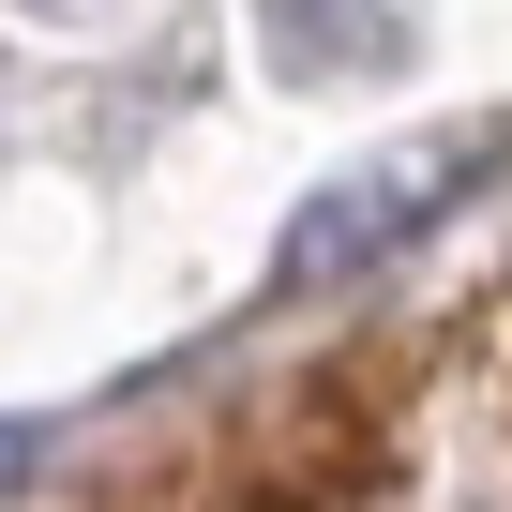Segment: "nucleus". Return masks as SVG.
<instances>
[{
	"mask_svg": "<svg viewBox=\"0 0 512 512\" xmlns=\"http://www.w3.org/2000/svg\"><path fill=\"white\" fill-rule=\"evenodd\" d=\"M482 151H497V136H407V151H377L362 181H332V196L302 211V241H287V287H332V272H362V256H392L437 196L482 181Z\"/></svg>",
	"mask_w": 512,
	"mask_h": 512,
	"instance_id": "1",
	"label": "nucleus"
},
{
	"mask_svg": "<svg viewBox=\"0 0 512 512\" xmlns=\"http://www.w3.org/2000/svg\"><path fill=\"white\" fill-rule=\"evenodd\" d=\"M287 76H392L422 46V0H256Z\"/></svg>",
	"mask_w": 512,
	"mask_h": 512,
	"instance_id": "2",
	"label": "nucleus"
}]
</instances>
